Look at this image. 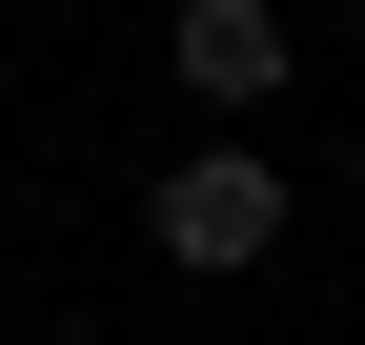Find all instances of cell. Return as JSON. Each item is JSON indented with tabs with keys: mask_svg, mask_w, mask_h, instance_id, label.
Masks as SVG:
<instances>
[{
	"mask_svg": "<svg viewBox=\"0 0 365 345\" xmlns=\"http://www.w3.org/2000/svg\"><path fill=\"white\" fill-rule=\"evenodd\" d=\"M163 61H182V102H223V122H264L304 41H284V0H182V21H163Z\"/></svg>",
	"mask_w": 365,
	"mask_h": 345,
	"instance_id": "cell-2",
	"label": "cell"
},
{
	"mask_svg": "<svg viewBox=\"0 0 365 345\" xmlns=\"http://www.w3.org/2000/svg\"><path fill=\"white\" fill-rule=\"evenodd\" d=\"M143 224H163V264H203V284H244L264 244H284V163H264L244 122H223V143H182V163H163V203H143Z\"/></svg>",
	"mask_w": 365,
	"mask_h": 345,
	"instance_id": "cell-1",
	"label": "cell"
}]
</instances>
